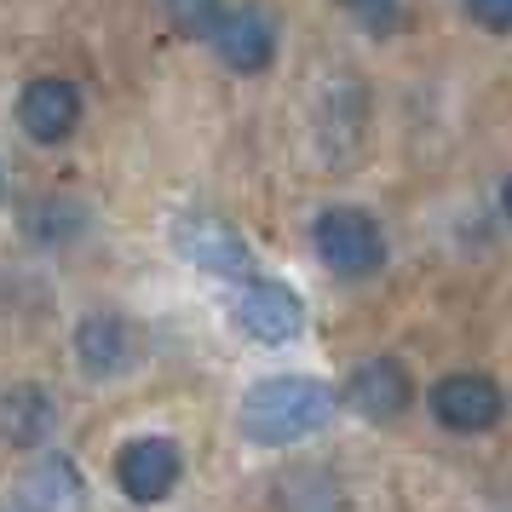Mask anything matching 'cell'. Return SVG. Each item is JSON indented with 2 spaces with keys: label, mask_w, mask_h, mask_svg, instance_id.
Masks as SVG:
<instances>
[{
  "label": "cell",
  "mask_w": 512,
  "mask_h": 512,
  "mask_svg": "<svg viewBox=\"0 0 512 512\" xmlns=\"http://www.w3.org/2000/svg\"><path fill=\"white\" fill-rule=\"evenodd\" d=\"M432 415H438V426H449V432H489L495 420L507 415V392L478 369L443 374L438 386H432Z\"/></svg>",
  "instance_id": "cell-5"
},
{
  "label": "cell",
  "mask_w": 512,
  "mask_h": 512,
  "mask_svg": "<svg viewBox=\"0 0 512 512\" xmlns=\"http://www.w3.org/2000/svg\"><path fill=\"white\" fill-rule=\"evenodd\" d=\"M208 41L219 52V64L236 75H259L277 58V24H271L265 6H225V18L213 24Z\"/></svg>",
  "instance_id": "cell-6"
},
{
  "label": "cell",
  "mask_w": 512,
  "mask_h": 512,
  "mask_svg": "<svg viewBox=\"0 0 512 512\" xmlns=\"http://www.w3.org/2000/svg\"><path fill=\"white\" fill-rule=\"evenodd\" d=\"M501 213H507V219H512V179H507V185H501Z\"/></svg>",
  "instance_id": "cell-18"
},
{
  "label": "cell",
  "mask_w": 512,
  "mask_h": 512,
  "mask_svg": "<svg viewBox=\"0 0 512 512\" xmlns=\"http://www.w3.org/2000/svg\"><path fill=\"white\" fill-rule=\"evenodd\" d=\"M58 426V403L41 386H12L0 392V438L12 449H41Z\"/></svg>",
  "instance_id": "cell-12"
},
{
  "label": "cell",
  "mask_w": 512,
  "mask_h": 512,
  "mask_svg": "<svg viewBox=\"0 0 512 512\" xmlns=\"http://www.w3.org/2000/svg\"><path fill=\"white\" fill-rule=\"evenodd\" d=\"M162 6H167V24L185 41H208L213 24L225 18V0H162Z\"/></svg>",
  "instance_id": "cell-15"
},
{
  "label": "cell",
  "mask_w": 512,
  "mask_h": 512,
  "mask_svg": "<svg viewBox=\"0 0 512 512\" xmlns=\"http://www.w3.org/2000/svg\"><path fill=\"white\" fill-rule=\"evenodd\" d=\"M0 202H6V167H0Z\"/></svg>",
  "instance_id": "cell-19"
},
{
  "label": "cell",
  "mask_w": 512,
  "mask_h": 512,
  "mask_svg": "<svg viewBox=\"0 0 512 512\" xmlns=\"http://www.w3.org/2000/svg\"><path fill=\"white\" fill-rule=\"evenodd\" d=\"M277 512H346V495L323 466H294L277 478Z\"/></svg>",
  "instance_id": "cell-13"
},
{
  "label": "cell",
  "mask_w": 512,
  "mask_h": 512,
  "mask_svg": "<svg viewBox=\"0 0 512 512\" xmlns=\"http://www.w3.org/2000/svg\"><path fill=\"white\" fill-rule=\"evenodd\" d=\"M346 403L357 409L363 420H397L409 403H415V380L409 369L397 363V357H369V363H357L346 380Z\"/></svg>",
  "instance_id": "cell-9"
},
{
  "label": "cell",
  "mask_w": 512,
  "mask_h": 512,
  "mask_svg": "<svg viewBox=\"0 0 512 512\" xmlns=\"http://www.w3.org/2000/svg\"><path fill=\"white\" fill-rule=\"evenodd\" d=\"M81 225H87V208L70 202V196H47L24 213V231L35 242H70V236H81Z\"/></svg>",
  "instance_id": "cell-14"
},
{
  "label": "cell",
  "mask_w": 512,
  "mask_h": 512,
  "mask_svg": "<svg viewBox=\"0 0 512 512\" xmlns=\"http://www.w3.org/2000/svg\"><path fill=\"white\" fill-rule=\"evenodd\" d=\"M311 242L334 277H374L386 265V231L363 208H323L311 225Z\"/></svg>",
  "instance_id": "cell-2"
},
{
  "label": "cell",
  "mask_w": 512,
  "mask_h": 512,
  "mask_svg": "<svg viewBox=\"0 0 512 512\" xmlns=\"http://www.w3.org/2000/svg\"><path fill=\"white\" fill-rule=\"evenodd\" d=\"M351 12V24L369 29V35H397L403 29V6L397 0H340Z\"/></svg>",
  "instance_id": "cell-16"
},
{
  "label": "cell",
  "mask_w": 512,
  "mask_h": 512,
  "mask_svg": "<svg viewBox=\"0 0 512 512\" xmlns=\"http://www.w3.org/2000/svg\"><path fill=\"white\" fill-rule=\"evenodd\" d=\"M173 242H179V254L190 265H202L213 277H248V242L236 236L231 219H219V213H185L179 225H173Z\"/></svg>",
  "instance_id": "cell-7"
},
{
  "label": "cell",
  "mask_w": 512,
  "mask_h": 512,
  "mask_svg": "<svg viewBox=\"0 0 512 512\" xmlns=\"http://www.w3.org/2000/svg\"><path fill=\"white\" fill-rule=\"evenodd\" d=\"M340 409V392L311 380V374H271L248 386L242 397V438L259 449H288V443L317 438Z\"/></svg>",
  "instance_id": "cell-1"
},
{
  "label": "cell",
  "mask_w": 512,
  "mask_h": 512,
  "mask_svg": "<svg viewBox=\"0 0 512 512\" xmlns=\"http://www.w3.org/2000/svg\"><path fill=\"white\" fill-rule=\"evenodd\" d=\"M133 357H139V334H133V323H127L121 311H93V317H81V328H75V363L93 374V380L127 374Z\"/></svg>",
  "instance_id": "cell-10"
},
{
  "label": "cell",
  "mask_w": 512,
  "mask_h": 512,
  "mask_svg": "<svg viewBox=\"0 0 512 512\" xmlns=\"http://www.w3.org/2000/svg\"><path fill=\"white\" fill-rule=\"evenodd\" d=\"M185 478V455H179V443L173 438H127L116 449V484L127 501H139V507H156L167 501L173 489Z\"/></svg>",
  "instance_id": "cell-3"
},
{
  "label": "cell",
  "mask_w": 512,
  "mask_h": 512,
  "mask_svg": "<svg viewBox=\"0 0 512 512\" xmlns=\"http://www.w3.org/2000/svg\"><path fill=\"white\" fill-rule=\"evenodd\" d=\"M472 24H484L489 35H512V0H466Z\"/></svg>",
  "instance_id": "cell-17"
},
{
  "label": "cell",
  "mask_w": 512,
  "mask_h": 512,
  "mask_svg": "<svg viewBox=\"0 0 512 512\" xmlns=\"http://www.w3.org/2000/svg\"><path fill=\"white\" fill-rule=\"evenodd\" d=\"M81 507V472L70 455H47L24 472L12 512H75Z\"/></svg>",
  "instance_id": "cell-11"
},
{
  "label": "cell",
  "mask_w": 512,
  "mask_h": 512,
  "mask_svg": "<svg viewBox=\"0 0 512 512\" xmlns=\"http://www.w3.org/2000/svg\"><path fill=\"white\" fill-rule=\"evenodd\" d=\"M236 323L259 346H288L305 328V300L277 277H248L242 294H236Z\"/></svg>",
  "instance_id": "cell-4"
},
{
  "label": "cell",
  "mask_w": 512,
  "mask_h": 512,
  "mask_svg": "<svg viewBox=\"0 0 512 512\" xmlns=\"http://www.w3.org/2000/svg\"><path fill=\"white\" fill-rule=\"evenodd\" d=\"M18 127L35 144H64L81 127V87L64 75H41L18 93Z\"/></svg>",
  "instance_id": "cell-8"
}]
</instances>
